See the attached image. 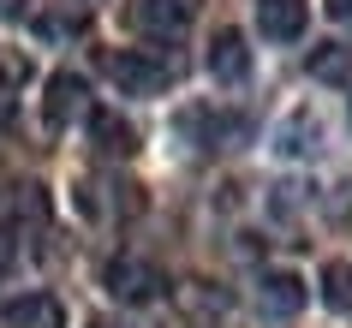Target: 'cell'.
I'll list each match as a JSON object with an SVG mask.
<instances>
[{
	"label": "cell",
	"instance_id": "cell-1",
	"mask_svg": "<svg viewBox=\"0 0 352 328\" xmlns=\"http://www.w3.org/2000/svg\"><path fill=\"white\" fill-rule=\"evenodd\" d=\"M102 72L120 84V96H162L167 84H173V60H155V54H144V48H108L102 54Z\"/></svg>",
	"mask_w": 352,
	"mask_h": 328
},
{
	"label": "cell",
	"instance_id": "cell-2",
	"mask_svg": "<svg viewBox=\"0 0 352 328\" xmlns=\"http://www.w3.org/2000/svg\"><path fill=\"white\" fill-rule=\"evenodd\" d=\"M42 120H48V131H66L72 120H90V84L78 72H54L48 90H42Z\"/></svg>",
	"mask_w": 352,
	"mask_h": 328
},
{
	"label": "cell",
	"instance_id": "cell-3",
	"mask_svg": "<svg viewBox=\"0 0 352 328\" xmlns=\"http://www.w3.org/2000/svg\"><path fill=\"white\" fill-rule=\"evenodd\" d=\"M204 12V0H131V24L144 36H186Z\"/></svg>",
	"mask_w": 352,
	"mask_h": 328
},
{
	"label": "cell",
	"instance_id": "cell-4",
	"mask_svg": "<svg viewBox=\"0 0 352 328\" xmlns=\"http://www.w3.org/2000/svg\"><path fill=\"white\" fill-rule=\"evenodd\" d=\"M102 281H108V292H113V298H126V305H149V298H162V287H167L162 269L144 263V256H113Z\"/></svg>",
	"mask_w": 352,
	"mask_h": 328
},
{
	"label": "cell",
	"instance_id": "cell-5",
	"mask_svg": "<svg viewBox=\"0 0 352 328\" xmlns=\"http://www.w3.org/2000/svg\"><path fill=\"white\" fill-rule=\"evenodd\" d=\"M0 328H66V310L54 292H19L0 305Z\"/></svg>",
	"mask_w": 352,
	"mask_h": 328
},
{
	"label": "cell",
	"instance_id": "cell-6",
	"mask_svg": "<svg viewBox=\"0 0 352 328\" xmlns=\"http://www.w3.org/2000/svg\"><path fill=\"white\" fill-rule=\"evenodd\" d=\"M204 66H209L215 84H245V78H251V48H245V36H239V30H215Z\"/></svg>",
	"mask_w": 352,
	"mask_h": 328
},
{
	"label": "cell",
	"instance_id": "cell-7",
	"mask_svg": "<svg viewBox=\"0 0 352 328\" xmlns=\"http://www.w3.org/2000/svg\"><path fill=\"white\" fill-rule=\"evenodd\" d=\"M305 19H311L305 0H257V30L269 42H298L305 36Z\"/></svg>",
	"mask_w": 352,
	"mask_h": 328
},
{
	"label": "cell",
	"instance_id": "cell-8",
	"mask_svg": "<svg viewBox=\"0 0 352 328\" xmlns=\"http://www.w3.org/2000/svg\"><path fill=\"white\" fill-rule=\"evenodd\" d=\"M305 298H311V287H305L298 274H287V269H269V274L257 281V305L275 310V316H298Z\"/></svg>",
	"mask_w": 352,
	"mask_h": 328
},
{
	"label": "cell",
	"instance_id": "cell-9",
	"mask_svg": "<svg viewBox=\"0 0 352 328\" xmlns=\"http://www.w3.org/2000/svg\"><path fill=\"white\" fill-rule=\"evenodd\" d=\"M90 138H96V149L102 155H138V126L131 120H120L113 108H90Z\"/></svg>",
	"mask_w": 352,
	"mask_h": 328
},
{
	"label": "cell",
	"instance_id": "cell-10",
	"mask_svg": "<svg viewBox=\"0 0 352 328\" xmlns=\"http://www.w3.org/2000/svg\"><path fill=\"white\" fill-rule=\"evenodd\" d=\"M316 138H322L316 113L311 108H293L287 120H280V131H275V149L287 155V162H305V155H316Z\"/></svg>",
	"mask_w": 352,
	"mask_h": 328
},
{
	"label": "cell",
	"instance_id": "cell-11",
	"mask_svg": "<svg viewBox=\"0 0 352 328\" xmlns=\"http://www.w3.org/2000/svg\"><path fill=\"white\" fill-rule=\"evenodd\" d=\"M305 66H311L316 84H340V90L352 84V48H346V42H316Z\"/></svg>",
	"mask_w": 352,
	"mask_h": 328
},
{
	"label": "cell",
	"instance_id": "cell-12",
	"mask_svg": "<svg viewBox=\"0 0 352 328\" xmlns=\"http://www.w3.org/2000/svg\"><path fill=\"white\" fill-rule=\"evenodd\" d=\"M186 131H204V149H227V138H239V131H245V120H239V113L197 108V113H186Z\"/></svg>",
	"mask_w": 352,
	"mask_h": 328
},
{
	"label": "cell",
	"instance_id": "cell-13",
	"mask_svg": "<svg viewBox=\"0 0 352 328\" xmlns=\"http://www.w3.org/2000/svg\"><path fill=\"white\" fill-rule=\"evenodd\" d=\"M322 305L334 316H352V263H329L322 269Z\"/></svg>",
	"mask_w": 352,
	"mask_h": 328
},
{
	"label": "cell",
	"instance_id": "cell-14",
	"mask_svg": "<svg viewBox=\"0 0 352 328\" xmlns=\"http://www.w3.org/2000/svg\"><path fill=\"white\" fill-rule=\"evenodd\" d=\"M12 209H19V215H48V197H42V185H19Z\"/></svg>",
	"mask_w": 352,
	"mask_h": 328
},
{
	"label": "cell",
	"instance_id": "cell-15",
	"mask_svg": "<svg viewBox=\"0 0 352 328\" xmlns=\"http://www.w3.org/2000/svg\"><path fill=\"white\" fill-rule=\"evenodd\" d=\"M329 12L334 19H352V0H329Z\"/></svg>",
	"mask_w": 352,
	"mask_h": 328
},
{
	"label": "cell",
	"instance_id": "cell-16",
	"mask_svg": "<svg viewBox=\"0 0 352 328\" xmlns=\"http://www.w3.org/2000/svg\"><path fill=\"white\" fill-rule=\"evenodd\" d=\"M90 328H126V322H90Z\"/></svg>",
	"mask_w": 352,
	"mask_h": 328
}]
</instances>
